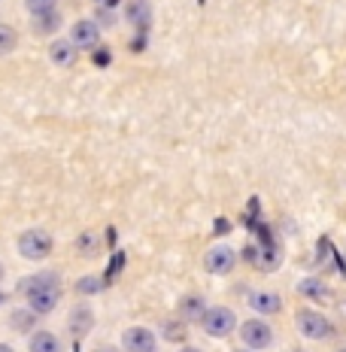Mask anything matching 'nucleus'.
<instances>
[{
  "instance_id": "obj_1",
  "label": "nucleus",
  "mask_w": 346,
  "mask_h": 352,
  "mask_svg": "<svg viewBox=\"0 0 346 352\" xmlns=\"http://www.w3.org/2000/svg\"><path fill=\"white\" fill-rule=\"evenodd\" d=\"M61 292H64V283H61V274L58 270H36V274L19 280V295L28 300L34 313L40 316H49L58 304H61Z\"/></svg>"
},
{
  "instance_id": "obj_2",
  "label": "nucleus",
  "mask_w": 346,
  "mask_h": 352,
  "mask_svg": "<svg viewBox=\"0 0 346 352\" xmlns=\"http://www.w3.org/2000/svg\"><path fill=\"white\" fill-rule=\"evenodd\" d=\"M201 331L213 337V340H225V337H231L234 331H237V325H240V319H237V313L231 310V307H222V304H213L207 307V313L201 316Z\"/></svg>"
},
{
  "instance_id": "obj_3",
  "label": "nucleus",
  "mask_w": 346,
  "mask_h": 352,
  "mask_svg": "<svg viewBox=\"0 0 346 352\" xmlns=\"http://www.w3.org/2000/svg\"><path fill=\"white\" fill-rule=\"evenodd\" d=\"M294 328L313 343H322V340H331V337H334V322H331L325 313L310 310V307L294 310Z\"/></svg>"
},
{
  "instance_id": "obj_4",
  "label": "nucleus",
  "mask_w": 346,
  "mask_h": 352,
  "mask_svg": "<svg viewBox=\"0 0 346 352\" xmlns=\"http://www.w3.org/2000/svg\"><path fill=\"white\" fill-rule=\"evenodd\" d=\"M237 334H240V343L252 352H261V349H270L277 340V331L264 316H249L246 322L237 325Z\"/></svg>"
},
{
  "instance_id": "obj_5",
  "label": "nucleus",
  "mask_w": 346,
  "mask_h": 352,
  "mask_svg": "<svg viewBox=\"0 0 346 352\" xmlns=\"http://www.w3.org/2000/svg\"><path fill=\"white\" fill-rule=\"evenodd\" d=\"M16 249L21 258H28V261H46L55 249V237L46 228H28L19 234Z\"/></svg>"
},
{
  "instance_id": "obj_6",
  "label": "nucleus",
  "mask_w": 346,
  "mask_h": 352,
  "mask_svg": "<svg viewBox=\"0 0 346 352\" xmlns=\"http://www.w3.org/2000/svg\"><path fill=\"white\" fill-rule=\"evenodd\" d=\"M234 267H237V252L228 243H216L204 255V270L210 276H228V274H234Z\"/></svg>"
},
{
  "instance_id": "obj_7",
  "label": "nucleus",
  "mask_w": 346,
  "mask_h": 352,
  "mask_svg": "<svg viewBox=\"0 0 346 352\" xmlns=\"http://www.w3.org/2000/svg\"><path fill=\"white\" fill-rule=\"evenodd\" d=\"M122 349L125 352H155L158 334L149 325H131L122 331Z\"/></svg>"
},
{
  "instance_id": "obj_8",
  "label": "nucleus",
  "mask_w": 346,
  "mask_h": 352,
  "mask_svg": "<svg viewBox=\"0 0 346 352\" xmlns=\"http://www.w3.org/2000/svg\"><path fill=\"white\" fill-rule=\"evenodd\" d=\"M67 40L76 46V52H83V49H98L100 25L94 19H76L70 25V31H67Z\"/></svg>"
},
{
  "instance_id": "obj_9",
  "label": "nucleus",
  "mask_w": 346,
  "mask_h": 352,
  "mask_svg": "<svg viewBox=\"0 0 346 352\" xmlns=\"http://www.w3.org/2000/svg\"><path fill=\"white\" fill-rule=\"evenodd\" d=\"M67 328H70V334L76 337V340H79V337H85V334H91V328H94V310L85 304V300H79V304L70 310Z\"/></svg>"
},
{
  "instance_id": "obj_10",
  "label": "nucleus",
  "mask_w": 346,
  "mask_h": 352,
  "mask_svg": "<svg viewBox=\"0 0 346 352\" xmlns=\"http://www.w3.org/2000/svg\"><path fill=\"white\" fill-rule=\"evenodd\" d=\"M298 295L313 300V304H328V300L334 298V292H331V285L322 280V276H304V280L298 283Z\"/></svg>"
},
{
  "instance_id": "obj_11",
  "label": "nucleus",
  "mask_w": 346,
  "mask_h": 352,
  "mask_svg": "<svg viewBox=\"0 0 346 352\" xmlns=\"http://www.w3.org/2000/svg\"><path fill=\"white\" fill-rule=\"evenodd\" d=\"M207 298L204 295H195V292H188V295L180 298V304H176V316H180L182 322H201V316L207 313Z\"/></svg>"
},
{
  "instance_id": "obj_12",
  "label": "nucleus",
  "mask_w": 346,
  "mask_h": 352,
  "mask_svg": "<svg viewBox=\"0 0 346 352\" xmlns=\"http://www.w3.org/2000/svg\"><path fill=\"white\" fill-rule=\"evenodd\" d=\"M249 307L259 316H277V313H283V298L277 292H252L249 295Z\"/></svg>"
},
{
  "instance_id": "obj_13",
  "label": "nucleus",
  "mask_w": 346,
  "mask_h": 352,
  "mask_svg": "<svg viewBox=\"0 0 346 352\" xmlns=\"http://www.w3.org/2000/svg\"><path fill=\"white\" fill-rule=\"evenodd\" d=\"M28 352H64L61 337L49 328H36V331L28 337Z\"/></svg>"
},
{
  "instance_id": "obj_14",
  "label": "nucleus",
  "mask_w": 346,
  "mask_h": 352,
  "mask_svg": "<svg viewBox=\"0 0 346 352\" xmlns=\"http://www.w3.org/2000/svg\"><path fill=\"white\" fill-rule=\"evenodd\" d=\"M40 313H34L31 307H19V310L10 313V328L16 334H34L40 328Z\"/></svg>"
},
{
  "instance_id": "obj_15",
  "label": "nucleus",
  "mask_w": 346,
  "mask_h": 352,
  "mask_svg": "<svg viewBox=\"0 0 346 352\" xmlns=\"http://www.w3.org/2000/svg\"><path fill=\"white\" fill-rule=\"evenodd\" d=\"M49 61H52L55 67H70V64L76 61V46H73L70 40H52V46H49Z\"/></svg>"
},
{
  "instance_id": "obj_16",
  "label": "nucleus",
  "mask_w": 346,
  "mask_h": 352,
  "mask_svg": "<svg viewBox=\"0 0 346 352\" xmlns=\"http://www.w3.org/2000/svg\"><path fill=\"white\" fill-rule=\"evenodd\" d=\"M76 249H79V255H83V258H98V255H100V237L94 231H83L76 237Z\"/></svg>"
},
{
  "instance_id": "obj_17",
  "label": "nucleus",
  "mask_w": 346,
  "mask_h": 352,
  "mask_svg": "<svg viewBox=\"0 0 346 352\" xmlns=\"http://www.w3.org/2000/svg\"><path fill=\"white\" fill-rule=\"evenodd\" d=\"M31 25H34V34H36V36L55 34L58 28H61V10H58V12H49V16H40V19H31Z\"/></svg>"
},
{
  "instance_id": "obj_18",
  "label": "nucleus",
  "mask_w": 346,
  "mask_h": 352,
  "mask_svg": "<svg viewBox=\"0 0 346 352\" xmlns=\"http://www.w3.org/2000/svg\"><path fill=\"white\" fill-rule=\"evenodd\" d=\"M161 334H164V340L171 343H186V334H188V322H182L180 316H176V322H164L161 325Z\"/></svg>"
},
{
  "instance_id": "obj_19",
  "label": "nucleus",
  "mask_w": 346,
  "mask_h": 352,
  "mask_svg": "<svg viewBox=\"0 0 346 352\" xmlns=\"http://www.w3.org/2000/svg\"><path fill=\"white\" fill-rule=\"evenodd\" d=\"M19 49V31L12 25H0V58L12 55Z\"/></svg>"
},
{
  "instance_id": "obj_20",
  "label": "nucleus",
  "mask_w": 346,
  "mask_h": 352,
  "mask_svg": "<svg viewBox=\"0 0 346 352\" xmlns=\"http://www.w3.org/2000/svg\"><path fill=\"white\" fill-rule=\"evenodd\" d=\"M58 3L61 0H25V12L31 19H40V16H49V12H58Z\"/></svg>"
},
{
  "instance_id": "obj_21",
  "label": "nucleus",
  "mask_w": 346,
  "mask_h": 352,
  "mask_svg": "<svg viewBox=\"0 0 346 352\" xmlns=\"http://www.w3.org/2000/svg\"><path fill=\"white\" fill-rule=\"evenodd\" d=\"M73 289H76L79 298H91V295H98V292L104 289V280H100V276H83V280H76Z\"/></svg>"
},
{
  "instance_id": "obj_22",
  "label": "nucleus",
  "mask_w": 346,
  "mask_h": 352,
  "mask_svg": "<svg viewBox=\"0 0 346 352\" xmlns=\"http://www.w3.org/2000/svg\"><path fill=\"white\" fill-rule=\"evenodd\" d=\"M109 61V49H98L94 52V64H107Z\"/></svg>"
},
{
  "instance_id": "obj_23",
  "label": "nucleus",
  "mask_w": 346,
  "mask_h": 352,
  "mask_svg": "<svg viewBox=\"0 0 346 352\" xmlns=\"http://www.w3.org/2000/svg\"><path fill=\"white\" fill-rule=\"evenodd\" d=\"M176 352H204V349H197V346H188V343H182V346L176 349Z\"/></svg>"
},
{
  "instance_id": "obj_24",
  "label": "nucleus",
  "mask_w": 346,
  "mask_h": 352,
  "mask_svg": "<svg viewBox=\"0 0 346 352\" xmlns=\"http://www.w3.org/2000/svg\"><path fill=\"white\" fill-rule=\"evenodd\" d=\"M0 352H16V346H12V343H3V340H0Z\"/></svg>"
},
{
  "instance_id": "obj_25",
  "label": "nucleus",
  "mask_w": 346,
  "mask_h": 352,
  "mask_svg": "<svg viewBox=\"0 0 346 352\" xmlns=\"http://www.w3.org/2000/svg\"><path fill=\"white\" fill-rule=\"evenodd\" d=\"M6 300H10V295H6V292H0V307H3Z\"/></svg>"
},
{
  "instance_id": "obj_26",
  "label": "nucleus",
  "mask_w": 346,
  "mask_h": 352,
  "mask_svg": "<svg viewBox=\"0 0 346 352\" xmlns=\"http://www.w3.org/2000/svg\"><path fill=\"white\" fill-rule=\"evenodd\" d=\"M3 276H6V267H3V264H0V283H3Z\"/></svg>"
},
{
  "instance_id": "obj_27",
  "label": "nucleus",
  "mask_w": 346,
  "mask_h": 352,
  "mask_svg": "<svg viewBox=\"0 0 346 352\" xmlns=\"http://www.w3.org/2000/svg\"><path fill=\"white\" fill-rule=\"evenodd\" d=\"M234 352H252V349H246V346H243V349H234Z\"/></svg>"
},
{
  "instance_id": "obj_28",
  "label": "nucleus",
  "mask_w": 346,
  "mask_h": 352,
  "mask_svg": "<svg viewBox=\"0 0 346 352\" xmlns=\"http://www.w3.org/2000/svg\"><path fill=\"white\" fill-rule=\"evenodd\" d=\"M334 352H346V346H340V349H334Z\"/></svg>"
},
{
  "instance_id": "obj_29",
  "label": "nucleus",
  "mask_w": 346,
  "mask_h": 352,
  "mask_svg": "<svg viewBox=\"0 0 346 352\" xmlns=\"http://www.w3.org/2000/svg\"><path fill=\"white\" fill-rule=\"evenodd\" d=\"M292 352H294V349H292Z\"/></svg>"
}]
</instances>
